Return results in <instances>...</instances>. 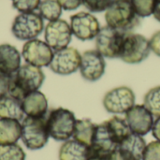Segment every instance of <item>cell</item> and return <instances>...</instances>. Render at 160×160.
<instances>
[{"label":"cell","instance_id":"836d02e7","mask_svg":"<svg viewBox=\"0 0 160 160\" xmlns=\"http://www.w3.org/2000/svg\"><path fill=\"white\" fill-rule=\"evenodd\" d=\"M153 15H154V17L160 22V0H156V4H155V8H154Z\"/></svg>","mask_w":160,"mask_h":160},{"label":"cell","instance_id":"ba28073f","mask_svg":"<svg viewBox=\"0 0 160 160\" xmlns=\"http://www.w3.org/2000/svg\"><path fill=\"white\" fill-rule=\"evenodd\" d=\"M126 33L108 25L101 27L96 37V50L104 58H119Z\"/></svg>","mask_w":160,"mask_h":160},{"label":"cell","instance_id":"4dcf8cb0","mask_svg":"<svg viewBox=\"0 0 160 160\" xmlns=\"http://www.w3.org/2000/svg\"><path fill=\"white\" fill-rule=\"evenodd\" d=\"M57 2L66 10H74L82 4V0H57Z\"/></svg>","mask_w":160,"mask_h":160},{"label":"cell","instance_id":"83f0119b","mask_svg":"<svg viewBox=\"0 0 160 160\" xmlns=\"http://www.w3.org/2000/svg\"><path fill=\"white\" fill-rule=\"evenodd\" d=\"M112 0H82V5L92 12L105 11Z\"/></svg>","mask_w":160,"mask_h":160},{"label":"cell","instance_id":"2e32d148","mask_svg":"<svg viewBox=\"0 0 160 160\" xmlns=\"http://www.w3.org/2000/svg\"><path fill=\"white\" fill-rule=\"evenodd\" d=\"M22 55L20 52L10 44L0 45V73L10 77L13 75L21 65Z\"/></svg>","mask_w":160,"mask_h":160},{"label":"cell","instance_id":"d4e9b609","mask_svg":"<svg viewBox=\"0 0 160 160\" xmlns=\"http://www.w3.org/2000/svg\"><path fill=\"white\" fill-rule=\"evenodd\" d=\"M23 149L17 143L0 145V160H25Z\"/></svg>","mask_w":160,"mask_h":160},{"label":"cell","instance_id":"44dd1931","mask_svg":"<svg viewBox=\"0 0 160 160\" xmlns=\"http://www.w3.org/2000/svg\"><path fill=\"white\" fill-rule=\"evenodd\" d=\"M96 128L97 124L93 123L90 119H78L75 124L72 139L90 146L95 135Z\"/></svg>","mask_w":160,"mask_h":160},{"label":"cell","instance_id":"603a6c76","mask_svg":"<svg viewBox=\"0 0 160 160\" xmlns=\"http://www.w3.org/2000/svg\"><path fill=\"white\" fill-rule=\"evenodd\" d=\"M38 9L42 19L52 22L60 19L63 8L57 0H42Z\"/></svg>","mask_w":160,"mask_h":160},{"label":"cell","instance_id":"4fadbf2b","mask_svg":"<svg viewBox=\"0 0 160 160\" xmlns=\"http://www.w3.org/2000/svg\"><path fill=\"white\" fill-rule=\"evenodd\" d=\"M145 147L143 137L131 133L116 147L108 160H142Z\"/></svg>","mask_w":160,"mask_h":160},{"label":"cell","instance_id":"9a60e30c","mask_svg":"<svg viewBox=\"0 0 160 160\" xmlns=\"http://www.w3.org/2000/svg\"><path fill=\"white\" fill-rule=\"evenodd\" d=\"M125 119L131 132L142 137L151 132L155 122V117L143 104H135L126 113Z\"/></svg>","mask_w":160,"mask_h":160},{"label":"cell","instance_id":"7a4b0ae2","mask_svg":"<svg viewBox=\"0 0 160 160\" xmlns=\"http://www.w3.org/2000/svg\"><path fill=\"white\" fill-rule=\"evenodd\" d=\"M107 25L122 32H131L140 23L132 0H112L105 10Z\"/></svg>","mask_w":160,"mask_h":160},{"label":"cell","instance_id":"8fae6325","mask_svg":"<svg viewBox=\"0 0 160 160\" xmlns=\"http://www.w3.org/2000/svg\"><path fill=\"white\" fill-rule=\"evenodd\" d=\"M45 42L55 52L68 47L72 32L70 25L62 19L49 22L44 28Z\"/></svg>","mask_w":160,"mask_h":160},{"label":"cell","instance_id":"6da1fadb","mask_svg":"<svg viewBox=\"0 0 160 160\" xmlns=\"http://www.w3.org/2000/svg\"><path fill=\"white\" fill-rule=\"evenodd\" d=\"M45 81L44 72L40 68L24 64L9 77L8 95L22 100L28 94L38 91Z\"/></svg>","mask_w":160,"mask_h":160},{"label":"cell","instance_id":"5b68a950","mask_svg":"<svg viewBox=\"0 0 160 160\" xmlns=\"http://www.w3.org/2000/svg\"><path fill=\"white\" fill-rule=\"evenodd\" d=\"M150 52L151 47L149 39L142 35L127 32L119 59L128 64H139L144 61Z\"/></svg>","mask_w":160,"mask_h":160},{"label":"cell","instance_id":"d6986e66","mask_svg":"<svg viewBox=\"0 0 160 160\" xmlns=\"http://www.w3.org/2000/svg\"><path fill=\"white\" fill-rule=\"evenodd\" d=\"M0 118L22 121L24 118L22 100L9 95L0 98Z\"/></svg>","mask_w":160,"mask_h":160},{"label":"cell","instance_id":"52a82bcc","mask_svg":"<svg viewBox=\"0 0 160 160\" xmlns=\"http://www.w3.org/2000/svg\"><path fill=\"white\" fill-rule=\"evenodd\" d=\"M135 93L128 86H118L108 91L102 99L104 109L112 114H126L135 105Z\"/></svg>","mask_w":160,"mask_h":160},{"label":"cell","instance_id":"484cf974","mask_svg":"<svg viewBox=\"0 0 160 160\" xmlns=\"http://www.w3.org/2000/svg\"><path fill=\"white\" fill-rule=\"evenodd\" d=\"M132 4L137 15L144 18L153 15L156 0H132Z\"/></svg>","mask_w":160,"mask_h":160},{"label":"cell","instance_id":"8992f818","mask_svg":"<svg viewBox=\"0 0 160 160\" xmlns=\"http://www.w3.org/2000/svg\"><path fill=\"white\" fill-rule=\"evenodd\" d=\"M44 29L43 19L38 13H20L11 25L13 36L20 40H32L37 38Z\"/></svg>","mask_w":160,"mask_h":160},{"label":"cell","instance_id":"e0dca14e","mask_svg":"<svg viewBox=\"0 0 160 160\" xmlns=\"http://www.w3.org/2000/svg\"><path fill=\"white\" fill-rule=\"evenodd\" d=\"M22 105L25 116L44 117L47 115L48 99L39 90L28 94L22 100Z\"/></svg>","mask_w":160,"mask_h":160},{"label":"cell","instance_id":"30bf717a","mask_svg":"<svg viewBox=\"0 0 160 160\" xmlns=\"http://www.w3.org/2000/svg\"><path fill=\"white\" fill-rule=\"evenodd\" d=\"M53 52V50L45 41L35 38L24 43L22 56L26 64L41 68L50 66Z\"/></svg>","mask_w":160,"mask_h":160},{"label":"cell","instance_id":"5bb4252c","mask_svg":"<svg viewBox=\"0 0 160 160\" xmlns=\"http://www.w3.org/2000/svg\"><path fill=\"white\" fill-rule=\"evenodd\" d=\"M105 69V58L97 50L86 51L82 54L79 70L85 81L91 82L98 81L104 75Z\"/></svg>","mask_w":160,"mask_h":160},{"label":"cell","instance_id":"d6a6232c","mask_svg":"<svg viewBox=\"0 0 160 160\" xmlns=\"http://www.w3.org/2000/svg\"><path fill=\"white\" fill-rule=\"evenodd\" d=\"M151 132H152L153 137L156 139V141L160 142V117H158L155 119Z\"/></svg>","mask_w":160,"mask_h":160},{"label":"cell","instance_id":"ac0fdd59","mask_svg":"<svg viewBox=\"0 0 160 160\" xmlns=\"http://www.w3.org/2000/svg\"><path fill=\"white\" fill-rule=\"evenodd\" d=\"M59 160H88L89 146L74 139L63 142L58 152Z\"/></svg>","mask_w":160,"mask_h":160},{"label":"cell","instance_id":"7c38bea8","mask_svg":"<svg viewBox=\"0 0 160 160\" xmlns=\"http://www.w3.org/2000/svg\"><path fill=\"white\" fill-rule=\"evenodd\" d=\"M70 28L72 35L80 40L96 38L100 25L98 19L89 12H79L70 17Z\"/></svg>","mask_w":160,"mask_h":160},{"label":"cell","instance_id":"1f68e13d","mask_svg":"<svg viewBox=\"0 0 160 160\" xmlns=\"http://www.w3.org/2000/svg\"><path fill=\"white\" fill-rule=\"evenodd\" d=\"M9 77H7L0 73V98L8 93Z\"/></svg>","mask_w":160,"mask_h":160},{"label":"cell","instance_id":"9c48e42d","mask_svg":"<svg viewBox=\"0 0 160 160\" xmlns=\"http://www.w3.org/2000/svg\"><path fill=\"white\" fill-rule=\"evenodd\" d=\"M82 54L72 47L55 51L49 66L51 70L57 75L67 76L75 73L80 68Z\"/></svg>","mask_w":160,"mask_h":160},{"label":"cell","instance_id":"cb8c5ba5","mask_svg":"<svg viewBox=\"0 0 160 160\" xmlns=\"http://www.w3.org/2000/svg\"><path fill=\"white\" fill-rule=\"evenodd\" d=\"M143 105L154 117H160V86L151 88L143 98Z\"/></svg>","mask_w":160,"mask_h":160},{"label":"cell","instance_id":"f546056e","mask_svg":"<svg viewBox=\"0 0 160 160\" xmlns=\"http://www.w3.org/2000/svg\"><path fill=\"white\" fill-rule=\"evenodd\" d=\"M151 52L160 57V31L156 32L149 39Z\"/></svg>","mask_w":160,"mask_h":160},{"label":"cell","instance_id":"ffe728a7","mask_svg":"<svg viewBox=\"0 0 160 160\" xmlns=\"http://www.w3.org/2000/svg\"><path fill=\"white\" fill-rule=\"evenodd\" d=\"M22 136L20 121L0 118V145L17 143Z\"/></svg>","mask_w":160,"mask_h":160},{"label":"cell","instance_id":"4316f807","mask_svg":"<svg viewBox=\"0 0 160 160\" xmlns=\"http://www.w3.org/2000/svg\"><path fill=\"white\" fill-rule=\"evenodd\" d=\"M12 6L21 13L34 12L38 8L41 0H11Z\"/></svg>","mask_w":160,"mask_h":160},{"label":"cell","instance_id":"7402d4cb","mask_svg":"<svg viewBox=\"0 0 160 160\" xmlns=\"http://www.w3.org/2000/svg\"><path fill=\"white\" fill-rule=\"evenodd\" d=\"M108 128L112 131V135L116 139L118 145L128 137L129 136L132 132L126 121V119H123L119 116H114L112 117L109 120L105 121Z\"/></svg>","mask_w":160,"mask_h":160},{"label":"cell","instance_id":"3957f363","mask_svg":"<svg viewBox=\"0 0 160 160\" xmlns=\"http://www.w3.org/2000/svg\"><path fill=\"white\" fill-rule=\"evenodd\" d=\"M76 121L74 113L68 109L57 108L50 111L46 115L50 138L63 142L70 140L73 136Z\"/></svg>","mask_w":160,"mask_h":160},{"label":"cell","instance_id":"f1b7e54d","mask_svg":"<svg viewBox=\"0 0 160 160\" xmlns=\"http://www.w3.org/2000/svg\"><path fill=\"white\" fill-rule=\"evenodd\" d=\"M142 160H160V142L154 141L146 144Z\"/></svg>","mask_w":160,"mask_h":160},{"label":"cell","instance_id":"277c9868","mask_svg":"<svg viewBox=\"0 0 160 160\" xmlns=\"http://www.w3.org/2000/svg\"><path fill=\"white\" fill-rule=\"evenodd\" d=\"M21 140L29 150H39L43 148L50 138L47 128L46 116L28 117L22 119Z\"/></svg>","mask_w":160,"mask_h":160}]
</instances>
